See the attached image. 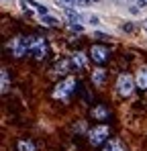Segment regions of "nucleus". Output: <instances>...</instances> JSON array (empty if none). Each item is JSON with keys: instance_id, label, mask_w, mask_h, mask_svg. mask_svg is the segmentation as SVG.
Returning a JSON list of instances; mask_svg holds the SVG:
<instances>
[{"instance_id": "nucleus-18", "label": "nucleus", "mask_w": 147, "mask_h": 151, "mask_svg": "<svg viewBox=\"0 0 147 151\" xmlns=\"http://www.w3.org/2000/svg\"><path fill=\"white\" fill-rule=\"evenodd\" d=\"M129 10H131V14H139V8H137V6H131Z\"/></svg>"}, {"instance_id": "nucleus-19", "label": "nucleus", "mask_w": 147, "mask_h": 151, "mask_svg": "<svg viewBox=\"0 0 147 151\" xmlns=\"http://www.w3.org/2000/svg\"><path fill=\"white\" fill-rule=\"evenodd\" d=\"M88 21H90V23H92V25H98V17H90V19H88Z\"/></svg>"}, {"instance_id": "nucleus-3", "label": "nucleus", "mask_w": 147, "mask_h": 151, "mask_svg": "<svg viewBox=\"0 0 147 151\" xmlns=\"http://www.w3.org/2000/svg\"><path fill=\"white\" fill-rule=\"evenodd\" d=\"M133 90H135V80H133L129 74H121L119 80H117V92L127 98V96L133 94Z\"/></svg>"}, {"instance_id": "nucleus-13", "label": "nucleus", "mask_w": 147, "mask_h": 151, "mask_svg": "<svg viewBox=\"0 0 147 151\" xmlns=\"http://www.w3.org/2000/svg\"><path fill=\"white\" fill-rule=\"evenodd\" d=\"M63 12H66V17L70 19V23H80V14H78V10H76L74 6H68V8H63Z\"/></svg>"}, {"instance_id": "nucleus-22", "label": "nucleus", "mask_w": 147, "mask_h": 151, "mask_svg": "<svg viewBox=\"0 0 147 151\" xmlns=\"http://www.w3.org/2000/svg\"><path fill=\"white\" fill-rule=\"evenodd\" d=\"M143 2H147V0H143Z\"/></svg>"}, {"instance_id": "nucleus-14", "label": "nucleus", "mask_w": 147, "mask_h": 151, "mask_svg": "<svg viewBox=\"0 0 147 151\" xmlns=\"http://www.w3.org/2000/svg\"><path fill=\"white\" fill-rule=\"evenodd\" d=\"M137 84H139V88L147 90V68H141V70H139V74H137Z\"/></svg>"}, {"instance_id": "nucleus-5", "label": "nucleus", "mask_w": 147, "mask_h": 151, "mask_svg": "<svg viewBox=\"0 0 147 151\" xmlns=\"http://www.w3.org/2000/svg\"><path fill=\"white\" fill-rule=\"evenodd\" d=\"M108 133H110V131H108L106 125H98L88 133V141H90L92 145H102V143L108 139Z\"/></svg>"}, {"instance_id": "nucleus-11", "label": "nucleus", "mask_w": 147, "mask_h": 151, "mask_svg": "<svg viewBox=\"0 0 147 151\" xmlns=\"http://www.w3.org/2000/svg\"><path fill=\"white\" fill-rule=\"evenodd\" d=\"M0 76H2L0 92H2V94H6V92H8V88H10V78H8V70H6V68H2V72H0Z\"/></svg>"}, {"instance_id": "nucleus-16", "label": "nucleus", "mask_w": 147, "mask_h": 151, "mask_svg": "<svg viewBox=\"0 0 147 151\" xmlns=\"http://www.w3.org/2000/svg\"><path fill=\"white\" fill-rule=\"evenodd\" d=\"M41 23H43L45 27H57V25H59V21H57L55 17H47V14L41 17Z\"/></svg>"}, {"instance_id": "nucleus-7", "label": "nucleus", "mask_w": 147, "mask_h": 151, "mask_svg": "<svg viewBox=\"0 0 147 151\" xmlns=\"http://www.w3.org/2000/svg\"><path fill=\"white\" fill-rule=\"evenodd\" d=\"M90 114H92V119H96V121H104V119H108V108L102 106V104H96V106L90 110Z\"/></svg>"}, {"instance_id": "nucleus-1", "label": "nucleus", "mask_w": 147, "mask_h": 151, "mask_svg": "<svg viewBox=\"0 0 147 151\" xmlns=\"http://www.w3.org/2000/svg\"><path fill=\"white\" fill-rule=\"evenodd\" d=\"M74 90H76V78H66L63 82H59V84L55 86L53 96L59 98V100H63V102H68V96L72 94Z\"/></svg>"}, {"instance_id": "nucleus-17", "label": "nucleus", "mask_w": 147, "mask_h": 151, "mask_svg": "<svg viewBox=\"0 0 147 151\" xmlns=\"http://www.w3.org/2000/svg\"><path fill=\"white\" fill-rule=\"evenodd\" d=\"M37 12H39L41 17H45V14H47V6H43V4H39V6H37Z\"/></svg>"}, {"instance_id": "nucleus-20", "label": "nucleus", "mask_w": 147, "mask_h": 151, "mask_svg": "<svg viewBox=\"0 0 147 151\" xmlns=\"http://www.w3.org/2000/svg\"><path fill=\"white\" fill-rule=\"evenodd\" d=\"M122 31H133V25H122Z\"/></svg>"}, {"instance_id": "nucleus-10", "label": "nucleus", "mask_w": 147, "mask_h": 151, "mask_svg": "<svg viewBox=\"0 0 147 151\" xmlns=\"http://www.w3.org/2000/svg\"><path fill=\"white\" fill-rule=\"evenodd\" d=\"M72 65H74V61H70V59H61V61H57L55 70H57V74H70V72H72Z\"/></svg>"}, {"instance_id": "nucleus-6", "label": "nucleus", "mask_w": 147, "mask_h": 151, "mask_svg": "<svg viewBox=\"0 0 147 151\" xmlns=\"http://www.w3.org/2000/svg\"><path fill=\"white\" fill-rule=\"evenodd\" d=\"M90 57H92V61H96V63H104V61H108L110 51H108L106 45H92V47H90Z\"/></svg>"}, {"instance_id": "nucleus-9", "label": "nucleus", "mask_w": 147, "mask_h": 151, "mask_svg": "<svg viewBox=\"0 0 147 151\" xmlns=\"http://www.w3.org/2000/svg\"><path fill=\"white\" fill-rule=\"evenodd\" d=\"M104 82H106V72H104V70H94V72H92V84L98 86V88H102Z\"/></svg>"}, {"instance_id": "nucleus-21", "label": "nucleus", "mask_w": 147, "mask_h": 151, "mask_svg": "<svg viewBox=\"0 0 147 151\" xmlns=\"http://www.w3.org/2000/svg\"><path fill=\"white\" fill-rule=\"evenodd\" d=\"M145 29H147V21H145Z\"/></svg>"}, {"instance_id": "nucleus-8", "label": "nucleus", "mask_w": 147, "mask_h": 151, "mask_svg": "<svg viewBox=\"0 0 147 151\" xmlns=\"http://www.w3.org/2000/svg\"><path fill=\"white\" fill-rule=\"evenodd\" d=\"M72 61H74V68H76V70H84L86 63H88V57H86L82 51H78V53H74Z\"/></svg>"}, {"instance_id": "nucleus-4", "label": "nucleus", "mask_w": 147, "mask_h": 151, "mask_svg": "<svg viewBox=\"0 0 147 151\" xmlns=\"http://www.w3.org/2000/svg\"><path fill=\"white\" fill-rule=\"evenodd\" d=\"M10 49H12V53H14V57L27 55V51L31 49V37H23V35L14 37L12 43H10Z\"/></svg>"}, {"instance_id": "nucleus-15", "label": "nucleus", "mask_w": 147, "mask_h": 151, "mask_svg": "<svg viewBox=\"0 0 147 151\" xmlns=\"http://www.w3.org/2000/svg\"><path fill=\"white\" fill-rule=\"evenodd\" d=\"M17 147H19V151H37L35 145H33V141H29V139H21L17 143Z\"/></svg>"}, {"instance_id": "nucleus-12", "label": "nucleus", "mask_w": 147, "mask_h": 151, "mask_svg": "<svg viewBox=\"0 0 147 151\" xmlns=\"http://www.w3.org/2000/svg\"><path fill=\"white\" fill-rule=\"evenodd\" d=\"M102 151H125V147L121 145V141L110 139L108 143H104V149H102Z\"/></svg>"}, {"instance_id": "nucleus-2", "label": "nucleus", "mask_w": 147, "mask_h": 151, "mask_svg": "<svg viewBox=\"0 0 147 151\" xmlns=\"http://www.w3.org/2000/svg\"><path fill=\"white\" fill-rule=\"evenodd\" d=\"M47 51H49V47H47V43H45L43 37H31V49H29V53L35 59H45Z\"/></svg>"}]
</instances>
